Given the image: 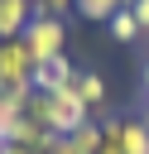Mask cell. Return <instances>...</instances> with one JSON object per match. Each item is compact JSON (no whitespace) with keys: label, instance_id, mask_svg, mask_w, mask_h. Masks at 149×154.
I'll list each match as a JSON object with an SVG mask.
<instances>
[{"label":"cell","instance_id":"obj_1","mask_svg":"<svg viewBox=\"0 0 149 154\" xmlns=\"http://www.w3.org/2000/svg\"><path fill=\"white\" fill-rule=\"evenodd\" d=\"M34 53L24 38H0V91H19L29 96L34 91Z\"/></svg>","mask_w":149,"mask_h":154},{"label":"cell","instance_id":"obj_2","mask_svg":"<svg viewBox=\"0 0 149 154\" xmlns=\"http://www.w3.org/2000/svg\"><path fill=\"white\" fill-rule=\"evenodd\" d=\"M24 43H29V53H34V63H48V58H58V53H67V24H62V14H34L29 24H24V34H19Z\"/></svg>","mask_w":149,"mask_h":154},{"label":"cell","instance_id":"obj_3","mask_svg":"<svg viewBox=\"0 0 149 154\" xmlns=\"http://www.w3.org/2000/svg\"><path fill=\"white\" fill-rule=\"evenodd\" d=\"M72 77H77L72 58L58 53V58H48V63L34 67V91H62V87H72Z\"/></svg>","mask_w":149,"mask_h":154},{"label":"cell","instance_id":"obj_4","mask_svg":"<svg viewBox=\"0 0 149 154\" xmlns=\"http://www.w3.org/2000/svg\"><path fill=\"white\" fill-rule=\"evenodd\" d=\"M34 14H38L34 0H0V38H19Z\"/></svg>","mask_w":149,"mask_h":154},{"label":"cell","instance_id":"obj_5","mask_svg":"<svg viewBox=\"0 0 149 154\" xmlns=\"http://www.w3.org/2000/svg\"><path fill=\"white\" fill-rule=\"evenodd\" d=\"M72 91H77V101H82L87 111H101V106H106V77H101V72H91V67H77Z\"/></svg>","mask_w":149,"mask_h":154},{"label":"cell","instance_id":"obj_6","mask_svg":"<svg viewBox=\"0 0 149 154\" xmlns=\"http://www.w3.org/2000/svg\"><path fill=\"white\" fill-rule=\"evenodd\" d=\"M120 149L125 154H149V120L144 116H120Z\"/></svg>","mask_w":149,"mask_h":154},{"label":"cell","instance_id":"obj_7","mask_svg":"<svg viewBox=\"0 0 149 154\" xmlns=\"http://www.w3.org/2000/svg\"><path fill=\"white\" fill-rule=\"evenodd\" d=\"M34 96V91H29ZM29 96H19V91H0V144L14 135V125H19V116H24V101Z\"/></svg>","mask_w":149,"mask_h":154},{"label":"cell","instance_id":"obj_8","mask_svg":"<svg viewBox=\"0 0 149 154\" xmlns=\"http://www.w3.org/2000/svg\"><path fill=\"white\" fill-rule=\"evenodd\" d=\"M106 29H111V38H115V43H139V38H144V29H139L135 10H115Z\"/></svg>","mask_w":149,"mask_h":154},{"label":"cell","instance_id":"obj_9","mask_svg":"<svg viewBox=\"0 0 149 154\" xmlns=\"http://www.w3.org/2000/svg\"><path fill=\"white\" fill-rule=\"evenodd\" d=\"M48 154H82V149H77V140H72V135H58V140L48 144Z\"/></svg>","mask_w":149,"mask_h":154},{"label":"cell","instance_id":"obj_10","mask_svg":"<svg viewBox=\"0 0 149 154\" xmlns=\"http://www.w3.org/2000/svg\"><path fill=\"white\" fill-rule=\"evenodd\" d=\"M34 5H38L43 14H62V10H72L77 0H34Z\"/></svg>","mask_w":149,"mask_h":154},{"label":"cell","instance_id":"obj_11","mask_svg":"<svg viewBox=\"0 0 149 154\" xmlns=\"http://www.w3.org/2000/svg\"><path fill=\"white\" fill-rule=\"evenodd\" d=\"M130 10H135V19H139V29H149V0H135Z\"/></svg>","mask_w":149,"mask_h":154},{"label":"cell","instance_id":"obj_12","mask_svg":"<svg viewBox=\"0 0 149 154\" xmlns=\"http://www.w3.org/2000/svg\"><path fill=\"white\" fill-rule=\"evenodd\" d=\"M0 154H43V149H29V144H14V140H5V144H0Z\"/></svg>","mask_w":149,"mask_h":154},{"label":"cell","instance_id":"obj_13","mask_svg":"<svg viewBox=\"0 0 149 154\" xmlns=\"http://www.w3.org/2000/svg\"><path fill=\"white\" fill-rule=\"evenodd\" d=\"M144 91H149V63H144Z\"/></svg>","mask_w":149,"mask_h":154},{"label":"cell","instance_id":"obj_14","mask_svg":"<svg viewBox=\"0 0 149 154\" xmlns=\"http://www.w3.org/2000/svg\"><path fill=\"white\" fill-rule=\"evenodd\" d=\"M120 5H135V0H120Z\"/></svg>","mask_w":149,"mask_h":154},{"label":"cell","instance_id":"obj_15","mask_svg":"<svg viewBox=\"0 0 149 154\" xmlns=\"http://www.w3.org/2000/svg\"><path fill=\"white\" fill-rule=\"evenodd\" d=\"M144 43H149V29H144Z\"/></svg>","mask_w":149,"mask_h":154},{"label":"cell","instance_id":"obj_16","mask_svg":"<svg viewBox=\"0 0 149 154\" xmlns=\"http://www.w3.org/2000/svg\"><path fill=\"white\" fill-rule=\"evenodd\" d=\"M144 120H149V111H144Z\"/></svg>","mask_w":149,"mask_h":154}]
</instances>
